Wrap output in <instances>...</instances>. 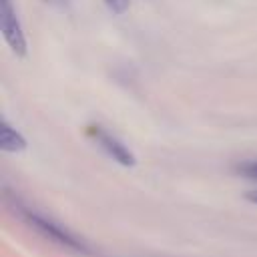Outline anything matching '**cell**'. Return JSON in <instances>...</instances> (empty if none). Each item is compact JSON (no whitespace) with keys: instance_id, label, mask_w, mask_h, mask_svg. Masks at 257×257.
Wrapping results in <instances>:
<instances>
[{"instance_id":"1","label":"cell","mask_w":257,"mask_h":257,"mask_svg":"<svg viewBox=\"0 0 257 257\" xmlns=\"http://www.w3.org/2000/svg\"><path fill=\"white\" fill-rule=\"evenodd\" d=\"M0 28H2V36H4L6 44L10 46V50L20 58L26 56L28 42H26L24 28L18 20L12 0H0Z\"/></svg>"},{"instance_id":"2","label":"cell","mask_w":257,"mask_h":257,"mask_svg":"<svg viewBox=\"0 0 257 257\" xmlns=\"http://www.w3.org/2000/svg\"><path fill=\"white\" fill-rule=\"evenodd\" d=\"M22 215H24V219H26L34 229H38L44 237H50L52 241H56V243H60V245H64V247H68V249L86 251L84 241L78 239V237H76L74 233H70L68 229H64L62 225H58V223H54V221H50V219H46V217H42V215H38V213H34V211H28V209H24Z\"/></svg>"},{"instance_id":"3","label":"cell","mask_w":257,"mask_h":257,"mask_svg":"<svg viewBox=\"0 0 257 257\" xmlns=\"http://www.w3.org/2000/svg\"><path fill=\"white\" fill-rule=\"evenodd\" d=\"M86 135L118 165L122 167H135L137 165V157L133 155V151L114 135H110L106 128H102L100 124H88L86 126Z\"/></svg>"},{"instance_id":"4","label":"cell","mask_w":257,"mask_h":257,"mask_svg":"<svg viewBox=\"0 0 257 257\" xmlns=\"http://www.w3.org/2000/svg\"><path fill=\"white\" fill-rule=\"evenodd\" d=\"M28 147L26 139L18 128H14L6 118H2L0 124V149L4 153H22Z\"/></svg>"},{"instance_id":"5","label":"cell","mask_w":257,"mask_h":257,"mask_svg":"<svg viewBox=\"0 0 257 257\" xmlns=\"http://www.w3.org/2000/svg\"><path fill=\"white\" fill-rule=\"evenodd\" d=\"M237 173L251 179V181H257V161H245L237 167Z\"/></svg>"},{"instance_id":"6","label":"cell","mask_w":257,"mask_h":257,"mask_svg":"<svg viewBox=\"0 0 257 257\" xmlns=\"http://www.w3.org/2000/svg\"><path fill=\"white\" fill-rule=\"evenodd\" d=\"M104 4H106V8H108L114 16H120V14H124V12L128 10L131 0H104Z\"/></svg>"},{"instance_id":"7","label":"cell","mask_w":257,"mask_h":257,"mask_svg":"<svg viewBox=\"0 0 257 257\" xmlns=\"http://www.w3.org/2000/svg\"><path fill=\"white\" fill-rule=\"evenodd\" d=\"M245 197H247V199H249L251 203H257V189H255V191H249V193H247Z\"/></svg>"},{"instance_id":"8","label":"cell","mask_w":257,"mask_h":257,"mask_svg":"<svg viewBox=\"0 0 257 257\" xmlns=\"http://www.w3.org/2000/svg\"><path fill=\"white\" fill-rule=\"evenodd\" d=\"M46 2H48V0H46Z\"/></svg>"}]
</instances>
